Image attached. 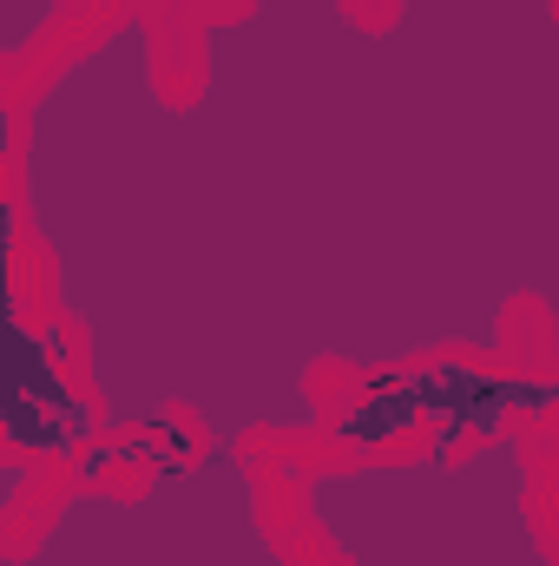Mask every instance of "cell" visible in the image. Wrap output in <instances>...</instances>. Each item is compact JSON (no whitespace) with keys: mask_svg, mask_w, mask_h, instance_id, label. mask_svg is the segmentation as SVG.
Masks as SVG:
<instances>
[{"mask_svg":"<svg viewBox=\"0 0 559 566\" xmlns=\"http://www.w3.org/2000/svg\"><path fill=\"white\" fill-rule=\"evenodd\" d=\"M0 258H7V211H0ZM0 416H7V428H13L27 448H60V434L46 428V416L80 422L73 396L33 363V349H27L20 329L7 323V290H0Z\"/></svg>","mask_w":559,"mask_h":566,"instance_id":"1","label":"cell"}]
</instances>
